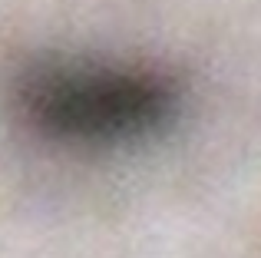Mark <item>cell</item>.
<instances>
[{
	"instance_id": "obj_1",
	"label": "cell",
	"mask_w": 261,
	"mask_h": 258,
	"mask_svg": "<svg viewBox=\"0 0 261 258\" xmlns=\"http://www.w3.org/2000/svg\"><path fill=\"white\" fill-rule=\"evenodd\" d=\"M40 119L76 136H122L152 123L166 106V93L149 80L126 73H66L37 90Z\"/></svg>"
}]
</instances>
